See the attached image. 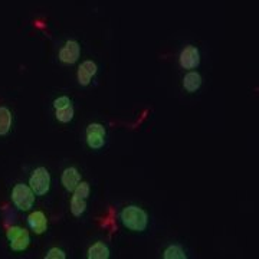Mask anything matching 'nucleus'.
Returning <instances> with one entry per match:
<instances>
[{"mask_svg":"<svg viewBox=\"0 0 259 259\" xmlns=\"http://www.w3.org/2000/svg\"><path fill=\"white\" fill-rule=\"evenodd\" d=\"M12 202L18 207L19 210H30L35 204V193L30 189V186L19 183L12 190Z\"/></svg>","mask_w":259,"mask_h":259,"instance_id":"f03ea898","label":"nucleus"},{"mask_svg":"<svg viewBox=\"0 0 259 259\" xmlns=\"http://www.w3.org/2000/svg\"><path fill=\"white\" fill-rule=\"evenodd\" d=\"M81 54V47L76 40H68L65 47L59 51V59L64 64H75Z\"/></svg>","mask_w":259,"mask_h":259,"instance_id":"6e6552de","label":"nucleus"},{"mask_svg":"<svg viewBox=\"0 0 259 259\" xmlns=\"http://www.w3.org/2000/svg\"><path fill=\"white\" fill-rule=\"evenodd\" d=\"M200 85H202V76L199 72H189V74L185 75V78H183V87H185V90L187 93H196L199 88H200Z\"/></svg>","mask_w":259,"mask_h":259,"instance_id":"f8f14e48","label":"nucleus"},{"mask_svg":"<svg viewBox=\"0 0 259 259\" xmlns=\"http://www.w3.org/2000/svg\"><path fill=\"white\" fill-rule=\"evenodd\" d=\"M56 118L61 122H69V121L74 118V107L72 104L65 107V108H61V110H56Z\"/></svg>","mask_w":259,"mask_h":259,"instance_id":"dca6fc26","label":"nucleus"},{"mask_svg":"<svg viewBox=\"0 0 259 259\" xmlns=\"http://www.w3.org/2000/svg\"><path fill=\"white\" fill-rule=\"evenodd\" d=\"M121 222L124 228L133 232H143L146 231L148 225V216L139 206H127L122 209L120 214Z\"/></svg>","mask_w":259,"mask_h":259,"instance_id":"f257e3e1","label":"nucleus"},{"mask_svg":"<svg viewBox=\"0 0 259 259\" xmlns=\"http://www.w3.org/2000/svg\"><path fill=\"white\" fill-rule=\"evenodd\" d=\"M12 127V114L9 108L0 107V136H6Z\"/></svg>","mask_w":259,"mask_h":259,"instance_id":"4468645a","label":"nucleus"},{"mask_svg":"<svg viewBox=\"0 0 259 259\" xmlns=\"http://www.w3.org/2000/svg\"><path fill=\"white\" fill-rule=\"evenodd\" d=\"M61 180H62V185L68 192H74L75 187L81 182V175L75 167H68L64 170Z\"/></svg>","mask_w":259,"mask_h":259,"instance_id":"9b49d317","label":"nucleus"},{"mask_svg":"<svg viewBox=\"0 0 259 259\" xmlns=\"http://www.w3.org/2000/svg\"><path fill=\"white\" fill-rule=\"evenodd\" d=\"M97 64L93 61H83L82 64L79 65L78 68V81L81 85L87 87L88 83L91 82L93 76L97 74Z\"/></svg>","mask_w":259,"mask_h":259,"instance_id":"9d476101","label":"nucleus"},{"mask_svg":"<svg viewBox=\"0 0 259 259\" xmlns=\"http://www.w3.org/2000/svg\"><path fill=\"white\" fill-rule=\"evenodd\" d=\"M28 225L29 228L35 232L36 235L45 233L48 229V219L47 216H45V213L39 212V210H37V212L30 213L28 218Z\"/></svg>","mask_w":259,"mask_h":259,"instance_id":"1a4fd4ad","label":"nucleus"},{"mask_svg":"<svg viewBox=\"0 0 259 259\" xmlns=\"http://www.w3.org/2000/svg\"><path fill=\"white\" fill-rule=\"evenodd\" d=\"M71 104L72 102H71V100L68 97H59V98H56L55 101H54V107H55V110H61V108H65V107H68Z\"/></svg>","mask_w":259,"mask_h":259,"instance_id":"a211bd4d","label":"nucleus"},{"mask_svg":"<svg viewBox=\"0 0 259 259\" xmlns=\"http://www.w3.org/2000/svg\"><path fill=\"white\" fill-rule=\"evenodd\" d=\"M74 196L71 199V212L74 216H81L87 209V199L90 196V185L87 182H79L72 192Z\"/></svg>","mask_w":259,"mask_h":259,"instance_id":"20e7f679","label":"nucleus"},{"mask_svg":"<svg viewBox=\"0 0 259 259\" xmlns=\"http://www.w3.org/2000/svg\"><path fill=\"white\" fill-rule=\"evenodd\" d=\"M180 65L185 69H194L200 64V54L196 47H186L180 54Z\"/></svg>","mask_w":259,"mask_h":259,"instance_id":"0eeeda50","label":"nucleus"},{"mask_svg":"<svg viewBox=\"0 0 259 259\" xmlns=\"http://www.w3.org/2000/svg\"><path fill=\"white\" fill-rule=\"evenodd\" d=\"M29 186L36 196H44L51 187V175L45 167H37L29 179Z\"/></svg>","mask_w":259,"mask_h":259,"instance_id":"7ed1b4c3","label":"nucleus"},{"mask_svg":"<svg viewBox=\"0 0 259 259\" xmlns=\"http://www.w3.org/2000/svg\"><path fill=\"white\" fill-rule=\"evenodd\" d=\"M164 259H186V252L182 246L179 245H170L164 253H163Z\"/></svg>","mask_w":259,"mask_h":259,"instance_id":"2eb2a0df","label":"nucleus"},{"mask_svg":"<svg viewBox=\"0 0 259 259\" xmlns=\"http://www.w3.org/2000/svg\"><path fill=\"white\" fill-rule=\"evenodd\" d=\"M110 249L104 242H97L88 249V259H108Z\"/></svg>","mask_w":259,"mask_h":259,"instance_id":"ddd939ff","label":"nucleus"},{"mask_svg":"<svg viewBox=\"0 0 259 259\" xmlns=\"http://www.w3.org/2000/svg\"><path fill=\"white\" fill-rule=\"evenodd\" d=\"M105 128L102 124L93 122L87 127V143L93 150H100L105 144Z\"/></svg>","mask_w":259,"mask_h":259,"instance_id":"423d86ee","label":"nucleus"},{"mask_svg":"<svg viewBox=\"0 0 259 259\" xmlns=\"http://www.w3.org/2000/svg\"><path fill=\"white\" fill-rule=\"evenodd\" d=\"M45 258H47V259H65V258H66V255H65V252L62 249H58V248H52V249L48 252Z\"/></svg>","mask_w":259,"mask_h":259,"instance_id":"f3484780","label":"nucleus"},{"mask_svg":"<svg viewBox=\"0 0 259 259\" xmlns=\"http://www.w3.org/2000/svg\"><path fill=\"white\" fill-rule=\"evenodd\" d=\"M6 236H8L12 250L22 252V250L28 249L29 243H30V236L26 229H23L20 226H12L6 232Z\"/></svg>","mask_w":259,"mask_h":259,"instance_id":"39448f33","label":"nucleus"}]
</instances>
